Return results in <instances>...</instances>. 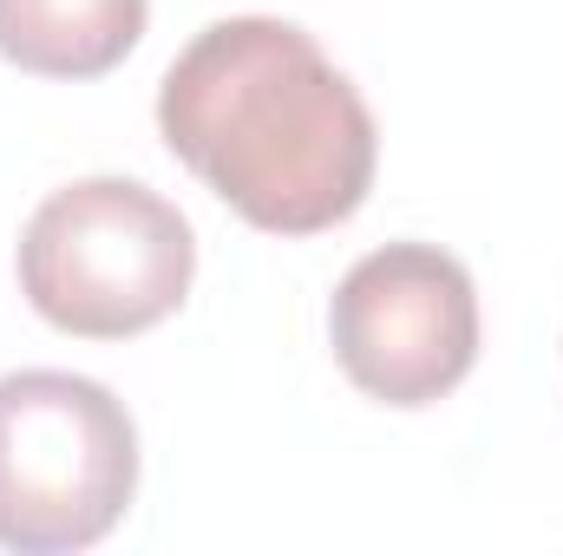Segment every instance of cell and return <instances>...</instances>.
<instances>
[{"mask_svg": "<svg viewBox=\"0 0 563 556\" xmlns=\"http://www.w3.org/2000/svg\"><path fill=\"white\" fill-rule=\"evenodd\" d=\"M157 132L243 223L321 236L347 223L380 164L354 79L295 20L236 13L203 26L157 86Z\"/></svg>", "mask_w": 563, "mask_h": 556, "instance_id": "6da1fadb", "label": "cell"}, {"mask_svg": "<svg viewBox=\"0 0 563 556\" xmlns=\"http://www.w3.org/2000/svg\"><path fill=\"white\" fill-rule=\"evenodd\" d=\"M328 341L367 400L413 413L478 367V288L439 243H387L341 276Z\"/></svg>", "mask_w": 563, "mask_h": 556, "instance_id": "277c9868", "label": "cell"}, {"mask_svg": "<svg viewBox=\"0 0 563 556\" xmlns=\"http://www.w3.org/2000/svg\"><path fill=\"white\" fill-rule=\"evenodd\" d=\"M197 281V236L177 203L132 177H79L20 230V294L79 341H132L170 321Z\"/></svg>", "mask_w": 563, "mask_h": 556, "instance_id": "7a4b0ae2", "label": "cell"}, {"mask_svg": "<svg viewBox=\"0 0 563 556\" xmlns=\"http://www.w3.org/2000/svg\"><path fill=\"white\" fill-rule=\"evenodd\" d=\"M151 0H0V59L33 79H106L144 40Z\"/></svg>", "mask_w": 563, "mask_h": 556, "instance_id": "5b68a950", "label": "cell"}, {"mask_svg": "<svg viewBox=\"0 0 563 556\" xmlns=\"http://www.w3.org/2000/svg\"><path fill=\"white\" fill-rule=\"evenodd\" d=\"M132 491L139 425L112 387L59 367L0 380V551H92Z\"/></svg>", "mask_w": 563, "mask_h": 556, "instance_id": "3957f363", "label": "cell"}]
</instances>
